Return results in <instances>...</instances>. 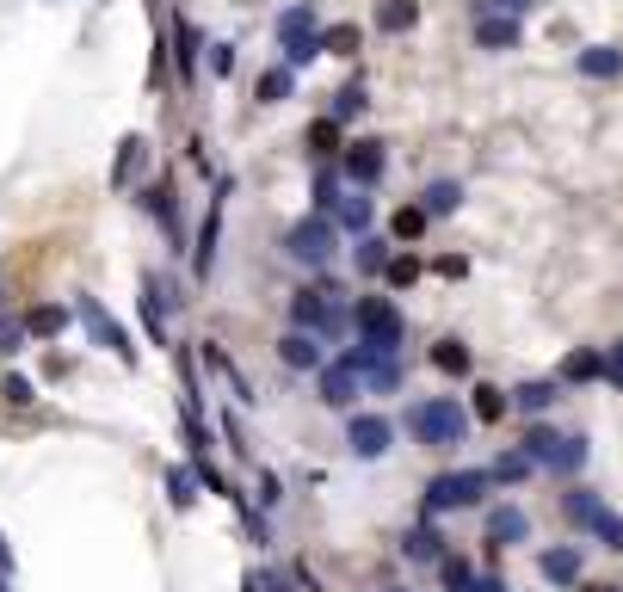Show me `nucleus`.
<instances>
[{"instance_id":"obj_4","label":"nucleus","mask_w":623,"mask_h":592,"mask_svg":"<svg viewBox=\"0 0 623 592\" xmlns=\"http://www.w3.org/2000/svg\"><path fill=\"white\" fill-rule=\"evenodd\" d=\"M525 451L543 463V469H556V475H574L580 463H586V438H562V432H549V426H537L531 438H525Z\"/></svg>"},{"instance_id":"obj_30","label":"nucleus","mask_w":623,"mask_h":592,"mask_svg":"<svg viewBox=\"0 0 623 592\" xmlns=\"http://www.w3.org/2000/svg\"><path fill=\"white\" fill-rule=\"evenodd\" d=\"M334 142H340V124L327 118V124H315V130H309V155H334Z\"/></svg>"},{"instance_id":"obj_13","label":"nucleus","mask_w":623,"mask_h":592,"mask_svg":"<svg viewBox=\"0 0 623 592\" xmlns=\"http://www.w3.org/2000/svg\"><path fill=\"white\" fill-rule=\"evenodd\" d=\"M346 173H352V185H371L383 173V142H352L346 148Z\"/></svg>"},{"instance_id":"obj_2","label":"nucleus","mask_w":623,"mask_h":592,"mask_svg":"<svg viewBox=\"0 0 623 592\" xmlns=\"http://www.w3.org/2000/svg\"><path fill=\"white\" fill-rule=\"evenodd\" d=\"M278 37H284V68H309L315 56H327V50H321V31H315V13H309V7H290V13L278 19Z\"/></svg>"},{"instance_id":"obj_31","label":"nucleus","mask_w":623,"mask_h":592,"mask_svg":"<svg viewBox=\"0 0 623 592\" xmlns=\"http://www.w3.org/2000/svg\"><path fill=\"white\" fill-rule=\"evenodd\" d=\"M420 229H426V210H408V204H401V210H395V235H401V241H414Z\"/></svg>"},{"instance_id":"obj_5","label":"nucleus","mask_w":623,"mask_h":592,"mask_svg":"<svg viewBox=\"0 0 623 592\" xmlns=\"http://www.w3.org/2000/svg\"><path fill=\"white\" fill-rule=\"evenodd\" d=\"M290 321L309 333H334L340 327V290H297L290 296Z\"/></svg>"},{"instance_id":"obj_22","label":"nucleus","mask_w":623,"mask_h":592,"mask_svg":"<svg viewBox=\"0 0 623 592\" xmlns=\"http://www.w3.org/2000/svg\"><path fill=\"white\" fill-rule=\"evenodd\" d=\"M617 68H623V56H617V50H605V44L580 50V74H593V81H599V74H617Z\"/></svg>"},{"instance_id":"obj_42","label":"nucleus","mask_w":623,"mask_h":592,"mask_svg":"<svg viewBox=\"0 0 623 592\" xmlns=\"http://www.w3.org/2000/svg\"><path fill=\"white\" fill-rule=\"evenodd\" d=\"M586 592H617V586H586Z\"/></svg>"},{"instance_id":"obj_12","label":"nucleus","mask_w":623,"mask_h":592,"mask_svg":"<svg viewBox=\"0 0 623 592\" xmlns=\"http://www.w3.org/2000/svg\"><path fill=\"white\" fill-rule=\"evenodd\" d=\"M475 44H482V50H519V19H512V13L482 19V25H475Z\"/></svg>"},{"instance_id":"obj_16","label":"nucleus","mask_w":623,"mask_h":592,"mask_svg":"<svg viewBox=\"0 0 623 592\" xmlns=\"http://www.w3.org/2000/svg\"><path fill=\"white\" fill-rule=\"evenodd\" d=\"M543 580H574L580 574V549H543Z\"/></svg>"},{"instance_id":"obj_26","label":"nucleus","mask_w":623,"mask_h":592,"mask_svg":"<svg viewBox=\"0 0 623 592\" xmlns=\"http://www.w3.org/2000/svg\"><path fill=\"white\" fill-rule=\"evenodd\" d=\"M531 469H537V457H531V451H506V457L494 463V481H525Z\"/></svg>"},{"instance_id":"obj_24","label":"nucleus","mask_w":623,"mask_h":592,"mask_svg":"<svg viewBox=\"0 0 623 592\" xmlns=\"http://www.w3.org/2000/svg\"><path fill=\"white\" fill-rule=\"evenodd\" d=\"M432 364H438V370H457V377H463V370H469V346H463V340H438V346H432Z\"/></svg>"},{"instance_id":"obj_20","label":"nucleus","mask_w":623,"mask_h":592,"mask_svg":"<svg viewBox=\"0 0 623 592\" xmlns=\"http://www.w3.org/2000/svg\"><path fill=\"white\" fill-rule=\"evenodd\" d=\"M321 50L327 56H358V25H327L321 31Z\"/></svg>"},{"instance_id":"obj_23","label":"nucleus","mask_w":623,"mask_h":592,"mask_svg":"<svg viewBox=\"0 0 623 592\" xmlns=\"http://www.w3.org/2000/svg\"><path fill=\"white\" fill-rule=\"evenodd\" d=\"M512 401H519L525 414H543V407L556 401V383H519V389H512Z\"/></svg>"},{"instance_id":"obj_1","label":"nucleus","mask_w":623,"mask_h":592,"mask_svg":"<svg viewBox=\"0 0 623 592\" xmlns=\"http://www.w3.org/2000/svg\"><path fill=\"white\" fill-rule=\"evenodd\" d=\"M408 432L426 444V451H451V444L469 438V414L457 401H414L408 407Z\"/></svg>"},{"instance_id":"obj_39","label":"nucleus","mask_w":623,"mask_h":592,"mask_svg":"<svg viewBox=\"0 0 623 592\" xmlns=\"http://www.w3.org/2000/svg\"><path fill=\"white\" fill-rule=\"evenodd\" d=\"M192 44H198L192 25H179V68H186V74H192Z\"/></svg>"},{"instance_id":"obj_27","label":"nucleus","mask_w":623,"mask_h":592,"mask_svg":"<svg viewBox=\"0 0 623 592\" xmlns=\"http://www.w3.org/2000/svg\"><path fill=\"white\" fill-rule=\"evenodd\" d=\"M25 327L50 340V333H62V327H68V309H50V303H44V309H31V315H25Z\"/></svg>"},{"instance_id":"obj_38","label":"nucleus","mask_w":623,"mask_h":592,"mask_svg":"<svg viewBox=\"0 0 623 592\" xmlns=\"http://www.w3.org/2000/svg\"><path fill=\"white\" fill-rule=\"evenodd\" d=\"M0 395H7L13 407H25V401H31V383H25V377H7V383H0Z\"/></svg>"},{"instance_id":"obj_40","label":"nucleus","mask_w":623,"mask_h":592,"mask_svg":"<svg viewBox=\"0 0 623 592\" xmlns=\"http://www.w3.org/2000/svg\"><path fill=\"white\" fill-rule=\"evenodd\" d=\"M494 7H500V13H512V19H519V13L531 7V0H494Z\"/></svg>"},{"instance_id":"obj_9","label":"nucleus","mask_w":623,"mask_h":592,"mask_svg":"<svg viewBox=\"0 0 623 592\" xmlns=\"http://www.w3.org/2000/svg\"><path fill=\"white\" fill-rule=\"evenodd\" d=\"M358 389H364V370H358L352 358L321 364V401H327V407H352V401H358Z\"/></svg>"},{"instance_id":"obj_32","label":"nucleus","mask_w":623,"mask_h":592,"mask_svg":"<svg viewBox=\"0 0 623 592\" xmlns=\"http://www.w3.org/2000/svg\"><path fill=\"white\" fill-rule=\"evenodd\" d=\"M25 333H31L25 321H7V315H0V352H7V358H13V352L25 346Z\"/></svg>"},{"instance_id":"obj_17","label":"nucleus","mask_w":623,"mask_h":592,"mask_svg":"<svg viewBox=\"0 0 623 592\" xmlns=\"http://www.w3.org/2000/svg\"><path fill=\"white\" fill-rule=\"evenodd\" d=\"M586 531H593V537H599L605 549H623V518H617L611 506H599L593 518H586Z\"/></svg>"},{"instance_id":"obj_29","label":"nucleus","mask_w":623,"mask_h":592,"mask_svg":"<svg viewBox=\"0 0 623 592\" xmlns=\"http://www.w3.org/2000/svg\"><path fill=\"white\" fill-rule=\"evenodd\" d=\"M284 93H290V68H272V74H260V99H266V105H278Z\"/></svg>"},{"instance_id":"obj_19","label":"nucleus","mask_w":623,"mask_h":592,"mask_svg":"<svg viewBox=\"0 0 623 592\" xmlns=\"http://www.w3.org/2000/svg\"><path fill=\"white\" fill-rule=\"evenodd\" d=\"M401 549H408V562H438V531L432 525H414Z\"/></svg>"},{"instance_id":"obj_25","label":"nucleus","mask_w":623,"mask_h":592,"mask_svg":"<svg viewBox=\"0 0 623 592\" xmlns=\"http://www.w3.org/2000/svg\"><path fill=\"white\" fill-rule=\"evenodd\" d=\"M358 272H389V241L364 235V241H358Z\"/></svg>"},{"instance_id":"obj_34","label":"nucleus","mask_w":623,"mask_h":592,"mask_svg":"<svg viewBox=\"0 0 623 592\" xmlns=\"http://www.w3.org/2000/svg\"><path fill=\"white\" fill-rule=\"evenodd\" d=\"M352 111H364V93H358V87H340V93H334V124H346Z\"/></svg>"},{"instance_id":"obj_28","label":"nucleus","mask_w":623,"mask_h":592,"mask_svg":"<svg viewBox=\"0 0 623 592\" xmlns=\"http://www.w3.org/2000/svg\"><path fill=\"white\" fill-rule=\"evenodd\" d=\"M334 204H340V222H346V229H364V222H371V198L352 192V198H334Z\"/></svg>"},{"instance_id":"obj_43","label":"nucleus","mask_w":623,"mask_h":592,"mask_svg":"<svg viewBox=\"0 0 623 592\" xmlns=\"http://www.w3.org/2000/svg\"><path fill=\"white\" fill-rule=\"evenodd\" d=\"M383 592H401V586H383Z\"/></svg>"},{"instance_id":"obj_6","label":"nucleus","mask_w":623,"mask_h":592,"mask_svg":"<svg viewBox=\"0 0 623 592\" xmlns=\"http://www.w3.org/2000/svg\"><path fill=\"white\" fill-rule=\"evenodd\" d=\"M482 494H488V475L457 469V475H438L432 488H426V506H432V512H451V506H475Z\"/></svg>"},{"instance_id":"obj_21","label":"nucleus","mask_w":623,"mask_h":592,"mask_svg":"<svg viewBox=\"0 0 623 592\" xmlns=\"http://www.w3.org/2000/svg\"><path fill=\"white\" fill-rule=\"evenodd\" d=\"M457 204H463V185H451V179H438L426 192V216H451Z\"/></svg>"},{"instance_id":"obj_35","label":"nucleus","mask_w":623,"mask_h":592,"mask_svg":"<svg viewBox=\"0 0 623 592\" xmlns=\"http://www.w3.org/2000/svg\"><path fill=\"white\" fill-rule=\"evenodd\" d=\"M167 488H173V506H192L198 494H192V475L186 469H167Z\"/></svg>"},{"instance_id":"obj_7","label":"nucleus","mask_w":623,"mask_h":592,"mask_svg":"<svg viewBox=\"0 0 623 592\" xmlns=\"http://www.w3.org/2000/svg\"><path fill=\"white\" fill-rule=\"evenodd\" d=\"M284 247H290V259H303V266H327V259H334V229H327L321 216L315 222H297Z\"/></svg>"},{"instance_id":"obj_33","label":"nucleus","mask_w":623,"mask_h":592,"mask_svg":"<svg viewBox=\"0 0 623 592\" xmlns=\"http://www.w3.org/2000/svg\"><path fill=\"white\" fill-rule=\"evenodd\" d=\"M475 414H482V420H500V414H506V395H500V389H475Z\"/></svg>"},{"instance_id":"obj_14","label":"nucleus","mask_w":623,"mask_h":592,"mask_svg":"<svg viewBox=\"0 0 623 592\" xmlns=\"http://www.w3.org/2000/svg\"><path fill=\"white\" fill-rule=\"evenodd\" d=\"M599 377H605V352L586 346V352H568L562 358V383H599Z\"/></svg>"},{"instance_id":"obj_15","label":"nucleus","mask_w":623,"mask_h":592,"mask_svg":"<svg viewBox=\"0 0 623 592\" xmlns=\"http://www.w3.org/2000/svg\"><path fill=\"white\" fill-rule=\"evenodd\" d=\"M525 531H531V518H525L519 506H500V512L488 518V537H494V543H525Z\"/></svg>"},{"instance_id":"obj_8","label":"nucleus","mask_w":623,"mask_h":592,"mask_svg":"<svg viewBox=\"0 0 623 592\" xmlns=\"http://www.w3.org/2000/svg\"><path fill=\"white\" fill-rule=\"evenodd\" d=\"M389 438H395V426H389V420H377V414H352V426H346L352 457H364V463H377V457L389 451Z\"/></svg>"},{"instance_id":"obj_37","label":"nucleus","mask_w":623,"mask_h":592,"mask_svg":"<svg viewBox=\"0 0 623 592\" xmlns=\"http://www.w3.org/2000/svg\"><path fill=\"white\" fill-rule=\"evenodd\" d=\"M414 278H420L414 259H389V284H414Z\"/></svg>"},{"instance_id":"obj_11","label":"nucleus","mask_w":623,"mask_h":592,"mask_svg":"<svg viewBox=\"0 0 623 592\" xmlns=\"http://www.w3.org/2000/svg\"><path fill=\"white\" fill-rule=\"evenodd\" d=\"M278 358H284L290 370H321V333H309V327L284 333V340H278Z\"/></svg>"},{"instance_id":"obj_10","label":"nucleus","mask_w":623,"mask_h":592,"mask_svg":"<svg viewBox=\"0 0 623 592\" xmlns=\"http://www.w3.org/2000/svg\"><path fill=\"white\" fill-rule=\"evenodd\" d=\"M81 321H87V333H93V340H99V346H105V352H118V358H124V364H130V358H136V346H130V340H124V327H118V321H112V315H105V309H99V303H93V296H81Z\"/></svg>"},{"instance_id":"obj_41","label":"nucleus","mask_w":623,"mask_h":592,"mask_svg":"<svg viewBox=\"0 0 623 592\" xmlns=\"http://www.w3.org/2000/svg\"><path fill=\"white\" fill-rule=\"evenodd\" d=\"M475 592H506V580H475Z\"/></svg>"},{"instance_id":"obj_18","label":"nucleus","mask_w":623,"mask_h":592,"mask_svg":"<svg viewBox=\"0 0 623 592\" xmlns=\"http://www.w3.org/2000/svg\"><path fill=\"white\" fill-rule=\"evenodd\" d=\"M414 19H420L414 0H383V7H377V25H383V31H408Z\"/></svg>"},{"instance_id":"obj_3","label":"nucleus","mask_w":623,"mask_h":592,"mask_svg":"<svg viewBox=\"0 0 623 592\" xmlns=\"http://www.w3.org/2000/svg\"><path fill=\"white\" fill-rule=\"evenodd\" d=\"M358 340L377 352H401V315L383 296H358Z\"/></svg>"},{"instance_id":"obj_36","label":"nucleus","mask_w":623,"mask_h":592,"mask_svg":"<svg viewBox=\"0 0 623 592\" xmlns=\"http://www.w3.org/2000/svg\"><path fill=\"white\" fill-rule=\"evenodd\" d=\"M605 377L623 389V340H617V346H605Z\"/></svg>"}]
</instances>
